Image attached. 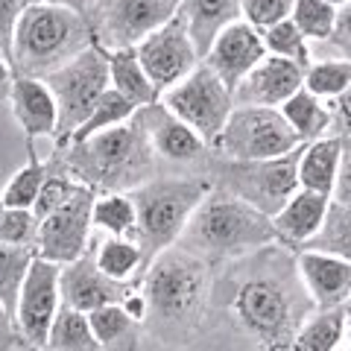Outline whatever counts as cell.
Here are the masks:
<instances>
[{"label":"cell","instance_id":"cell-38","mask_svg":"<svg viewBox=\"0 0 351 351\" xmlns=\"http://www.w3.org/2000/svg\"><path fill=\"white\" fill-rule=\"evenodd\" d=\"M82 184L73 179V176H68L56 161H47V176H44V182H41V191L36 196V202H32V214H36L38 219L41 217H47L50 211H56L59 205H64L71 199V196L80 191Z\"/></svg>","mask_w":351,"mask_h":351},{"label":"cell","instance_id":"cell-28","mask_svg":"<svg viewBox=\"0 0 351 351\" xmlns=\"http://www.w3.org/2000/svg\"><path fill=\"white\" fill-rule=\"evenodd\" d=\"M278 108L287 117V123L295 129V135L302 138V144L328 135V129H331V103L307 91L304 85L295 94H290Z\"/></svg>","mask_w":351,"mask_h":351},{"label":"cell","instance_id":"cell-21","mask_svg":"<svg viewBox=\"0 0 351 351\" xmlns=\"http://www.w3.org/2000/svg\"><path fill=\"white\" fill-rule=\"evenodd\" d=\"M328 202H331V196H325V193H316L307 188L295 191L290 199L272 214V226H276L281 243L290 249H302L307 240L319 232Z\"/></svg>","mask_w":351,"mask_h":351},{"label":"cell","instance_id":"cell-12","mask_svg":"<svg viewBox=\"0 0 351 351\" xmlns=\"http://www.w3.org/2000/svg\"><path fill=\"white\" fill-rule=\"evenodd\" d=\"M135 114L147 132L152 152H156L161 167L170 164V167H182L184 173H205L208 176L211 147H208L182 117H176L161 100L141 106Z\"/></svg>","mask_w":351,"mask_h":351},{"label":"cell","instance_id":"cell-43","mask_svg":"<svg viewBox=\"0 0 351 351\" xmlns=\"http://www.w3.org/2000/svg\"><path fill=\"white\" fill-rule=\"evenodd\" d=\"M331 199L351 202V138H343V152H339V170H337Z\"/></svg>","mask_w":351,"mask_h":351},{"label":"cell","instance_id":"cell-33","mask_svg":"<svg viewBox=\"0 0 351 351\" xmlns=\"http://www.w3.org/2000/svg\"><path fill=\"white\" fill-rule=\"evenodd\" d=\"M32 258H36V246H12V243H0V302L15 319V304L18 293L24 287L27 269Z\"/></svg>","mask_w":351,"mask_h":351},{"label":"cell","instance_id":"cell-34","mask_svg":"<svg viewBox=\"0 0 351 351\" xmlns=\"http://www.w3.org/2000/svg\"><path fill=\"white\" fill-rule=\"evenodd\" d=\"M44 176H47V161L38 158L36 141H27V164L9 179L3 193H0L3 202L9 208H32V202H36V196L41 191Z\"/></svg>","mask_w":351,"mask_h":351},{"label":"cell","instance_id":"cell-39","mask_svg":"<svg viewBox=\"0 0 351 351\" xmlns=\"http://www.w3.org/2000/svg\"><path fill=\"white\" fill-rule=\"evenodd\" d=\"M38 240V217L32 208H9L0 217V243L12 246H36Z\"/></svg>","mask_w":351,"mask_h":351},{"label":"cell","instance_id":"cell-7","mask_svg":"<svg viewBox=\"0 0 351 351\" xmlns=\"http://www.w3.org/2000/svg\"><path fill=\"white\" fill-rule=\"evenodd\" d=\"M299 152L302 147H295L287 156L252 158V161L217 158L211 152L208 176H211L217 188L234 193L237 199H243L252 208L272 217L299 191Z\"/></svg>","mask_w":351,"mask_h":351},{"label":"cell","instance_id":"cell-36","mask_svg":"<svg viewBox=\"0 0 351 351\" xmlns=\"http://www.w3.org/2000/svg\"><path fill=\"white\" fill-rule=\"evenodd\" d=\"M261 36H263V47H267L269 56L290 59V62H295V64H302V68H307V64L313 62L304 32L295 27L290 18H284V21H278V24L261 29Z\"/></svg>","mask_w":351,"mask_h":351},{"label":"cell","instance_id":"cell-13","mask_svg":"<svg viewBox=\"0 0 351 351\" xmlns=\"http://www.w3.org/2000/svg\"><path fill=\"white\" fill-rule=\"evenodd\" d=\"M94 199L97 193L82 184L64 205H59L47 217H41L36 255L47 258L53 263H71L80 255H85L88 246H91V232H94V219H91Z\"/></svg>","mask_w":351,"mask_h":351},{"label":"cell","instance_id":"cell-5","mask_svg":"<svg viewBox=\"0 0 351 351\" xmlns=\"http://www.w3.org/2000/svg\"><path fill=\"white\" fill-rule=\"evenodd\" d=\"M88 44H94V29L85 12L50 0H32L24 6L15 29L12 71L44 80Z\"/></svg>","mask_w":351,"mask_h":351},{"label":"cell","instance_id":"cell-29","mask_svg":"<svg viewBox=\"0 0 351 351\" xmlns=\"http://www.w3.org/2000/svg\"><path fill=\"white\" fill-rule=\"evenodd\" d=\"M44 348H50V351H100V343H97V337H94L88 313L62 302L50 322Z\"/></svg>","mask_w":351,"mask_h":351},{"label":"cell","instance_id":"cell-18","mask_svg":"<svg viewBox=\"0 0 351 351\" xmlns=\"http://www.w3.org/2000/svg\"><path fill=\"white\" fill-rule=\"evenodd\" d=\"M304 85V68L281 56H263L232 91L234 106H272L278 108L290 94Z\"/></svg>","mask_w":351,"mask_h":351},{"label":"cell","instance_id":"cell-9","mask_svg":"<svg viewBox=\"0 0 351 351\" xmlns=\"http://www.w3.org/2000/svg\"><path fill=\"white\" fill-rule=\"evenodd\" d=\"M302 147V138L287 123L281 108L272 106H234L226 126L219 129L211 152L217 158L252 161V158H276Z\"/></svg>","mask_w":351,"mask_h":351},{"label":"cell","instance_id":"cell-40","mask_svg":"<svg viewBox=\"0 0 351 351\" xmlns=\"http://www.w3.org/2000/svg\"><path fill=\"white\" fill-rule=\"evenodd\" d=\"M290 9L293 0H240V15L258 29H267L278 21L290 18Z\"/></svg>","mask_w":351,"mask_h":351},{"label":"cell","instance_id":"cell-22","mask_svg":"<svg viewBox=\"0 0 351 351\" xmlns=\"http://www.w3.org/2000/svg\"><path fill=\"white\" fill-rule=\"evenodd\" d=\"M179 12L184 15L191 41L199 59L208 53L211 41L226 29L232 21H240V0H179Z\"/></svg>","mask_w":351,"mask_h":351},{"label":"cell","instance_id":"cell-16","mask_svg":"<svg viewBox=\"0 0 351 351\" xmlns=\"http://www.w3.org/2000/svg\"><path fill=\"white\" fill-rule=\"evenodd\" d=\"M263 56H267V47H263L261 29L240 18V21H232L226 29H219V36L211 41V47H208L202 62L226 82L228 91H234L237 82L243 80Z\"/></svg>","mask_w":351,"mask_h":351},{"label":"cell","instance_id":"cell-6","mask_svg":"<svg viewBox=\"0 0 351 351\" xmlns=\"http://www.w3.org/2000/svg\"><path fill=\"white\" fill-rule=\"evenodd\" d=\"M211 176L205 173H170L152 176L149 182L129 191L138 211V232L135 240L144 249L147 263L161 249L173 246L182 237L193 208L211 191Z\"/></svg>","mask_w":351,"mask_h":351},{"label":"cell","instance_id":"cell-4","mask_svg":"<svg viewBox=\"0 0 351 351\" xmlns=\"http://www.w3.org/2000/svg\"><path fill=\"white\" fill-rule=\"evenodd\" d=\"M176 243L202 258L208 267H217L223 261L240 258L267 243H281V240L272 226V217L237 199L234 193L211 184V191L193 208L188 226Z\"/></svg>","mask_w":351,"mask_h":351},{"label":"cell","instance_id":"cell-14","mask_svg":"<svg viewBox=\"0 0 351 351\" xmlns=\"http://www.w3.org/2000/svg\"><path fill=\"white\" fill-rule=\"evenodd\" d=\"M59 272L62 263H53L41 255H36L29 263L15 304V328L24 348H44V343H47L50 322L62 304Z\"/></svg>","mask_w":351,"mask_h":351},{"label":"cell","instance_id":"cell-45","mask_svg":"<svg viewBox=\"0 0 351 351\" xmlns=\"http://www.w3.org/2000/svg\"><path fill=\"white\" fill-rule=\"evenodd\" d=\"M9 348H24V343H21V334L15 328L12 313H9L3 307V302H0V351H9Z\"/></svg>","mask_w":351,"mask_h":351},{"label":"cell","instance_id":"cell-10","mask_svg":"<svg viewBox=\"0 0 351 351\" xmlns=\"http://www.w3.org/2000/svg\"><path fill=\"white\" fill-rule=\"evenodd\" d=\"M158 100L176 117H182L208 147L217 141L219 129L226 126V120L234 108L232 91H228L226 82L205 62H199L184 80L170 85L167 91H161Z\"/></svg>","mask_w":351,"mask_h":351},{"label":"cell","instance_id":"cell-26","mask_svg":"<svg viewBox=\"0 0 351 351\" xmlns=\"http://www.w3.org/2000/svg\"><path fill=\"white\" fill-rule=\"evenodd\" d=\"M108 82H112L114 91L129 97L138 108L158 100V91H156V85H152V80L147 76L135 47L108 50Z\"/></svg>","mask_w":351,"mask_h":351},{"label":"cell","instance_id":"cell-31","mask_svg":"<svg viewBox=\"0 0 351 351\" xmlns=\"http://www.w3.org/2000/svg\"><path fill=\"white\" fill-rule=\"evenodd\" d=\"M302 249H319V252H328V255L351 261V202H339V199L328 202L319 232L307 240Z\"/></svg>","mask_w":351,"mask_h":351},{"label":"cell","instance_id":"cell-17","mask_svg":"<svg viewBox=\"0 0 351 351\" xmlns=\"http://www.w3.org/2000/svg\"><path fill=\"white\" fill-rule=\"evenodd\" d=\"M135 281H114L97 267V261L88 246L85 255H80L71 263H62L59 272V290H62V302L80 311H94L100 304H112L120 302L126 295V290Z\"/></svg>","mask_w":351,"mask_h":351},{"label":"cell","instance_id":"cell-11","mask_svg":"<svg viewBox=\"0 0 351 351\" xmlns=\"http://www.w3.org/2000/svg\"><path fill=\"white\" fill-rule=\"evenodd\" d=\"M179 12V0H94L88 6V21L94 41L106 50L135 47L152 29Z\"/></svg>","mask_w":351,"mask_h":351},{"label":"cell","instance_id":"cell-27","mask_svg":"<svg viewBox=\"0 0 351 351\" xmlns=\"http://www.w3.org/2000/svg\"><path fill=\"white\" fill-rule=\"evenodd\" d=\"M91 255L97 261V267L114 281H138L141 272L147 267L144 249H141V243L132 237L106 234L103 240L91 243Z\"/></svg>","mask_w":351,"mask_h":351},{"label":"cell","instance_id":"cell-41","mask_svg":"<svg viewBox=\"0 0 351 351\" xmlns=\"http://www.w3.org/2000/svg\"><path fill=\"white\" fill-rule=\"evenodd\" d=\"M24 0H0V56L12 64V44L21 12H24Z\"/></svg>","mask_w":351,"mask_h":351},{"label":"cell","instance_id":"cell-44","mask_svg":"<svg viewBox=\"0 0 351 351\" xmlns=\"http://www.w3.org/2000/svg\"><path fill=\"white\" fill-rule=\"evenodd\" d=\"M328 41H331L346 59H351V0L337 9V24H334V32Z\"/></svg>","mask_w":351,"mask_h":351},{"label":"cell","instance_id":"cell-24","mask_svg":"<svg viewBox=\"0 0 351 351\" xmlns=\"http://www.w3.org/2000/svg\"><path fill=\"white\" fill-rule=\"evenodd\" d=\"M88 319H91L94 337H97V343H100V348L129 351V348H138L144 343V322L129 316L120 302L94 307V311H88Z\"/></svg>","mask_w":351,"mask_h":351},{"label":"cell","instance_id":"cell-52","mask_svg":"<svg viewBox=\"0 0 351 351\" xmlns=\"http://www.w3.org/2000/svg\"><path fill=\"white\" fill-rule=\"evenodd\" d=\"M24 3H32V0H24Z\"/></svg>","mask_w":351,"mask_h":351},{"label":"cell","instance_id":"cell-1","mask_svg":"<svg viewBox=\"0 0 351 351\" xmlns=\"http://www.w3.org/2000/svg\"><path fill=\"white\" fill-rule=\"evenodd\" d=\"M313 311L295 249L267 243L211 267V299L199 339L267 351L293 348L295 331Z\"/></svg>","mask_w":351,"mask_h":351},{"label":"cell","instance_id":"cell-19","mask_svg":"<svg viewBox=\"0 0 351 351\" xmlns=\"http://www.w3.org/2000/svg\"><path fill=\"white\" fill-rule=\"evenodd\" d=\"M295 263L316 307H337L351 299V261L319 249H295Z\"/></svg>","mask_w":351,"mask_h":351},{"label":"cell","instance_id":"cell-50","mask_svg":"<svg viewBox=\"0 0 351 351\" xmlns=\"http://www.w3.org/2000/svg\"><path fill=\"white\" fill-rule=\"evenodd\" d=\"M3 211H6V202H3V196H0V217H3Z\"/></svg>","mask_w":351,"mask_h":351},{"label":"cell","instance_id":"cell-32","mask_svg":"<svg viewBox=\"0 0 351 351\" xmlns=\"http://www.w3.org/2000/svg\"><path fill=\"white\" fill-rule=\"evenodd\" d=\"M138 112V106L129 100V97H123L120 91H114V88H108V91L97 100V106L91 108V114H88L80 129L71 135V141H82V138H91L97 135V132H106L112 126H120L126 123V120H132Z\"/></svg>","mask_w":351,"mask_h":351},{"label":"cell","instance_id":"cell-47","mask_svg":"<svg viewBox=\"0 0 351 351\" xmlns=\"http://www.w3.org/2000/svg\"><path fill=\"white\" fill-rule=\"evenodd\" d=\"M50 3H64V6L80 9V12H88V3H85V0H50Z\"/></svg>","mask_w":351,"mask_h":351},{"label":"cell","instance_id":"cell-35","mask_svg":"<svg viewBox=\"0 0 351 351\" xmlns=\"http://www.w3.org/2000/svg\"><path fill=\"white\" fill-rule=\"evenodd\" d=\"M351 85V59H322L304 68V88L331 103Z\"/></svg>","mask_w":351,"mask_h":351},{"label":"cell","instance_id":"cell-3","mask_svg":"<svg viewBox=\"0 0 351 351\" xmlns=\"http://www.w3.org/2000/svg\"><path fill=\"white\" fill-rule=\"evenodd\" d=\"M53 161L94 193L135 191L161 173V164L141 126L138 114L120 126L97 132L91 138L56 147Z\"/></svg>","mask_w":351,"mask_h":351},{"label":"cell","instance_id":"cell-8","mask_svg":"<svg viewBox=\"0 0 351 351\" xmlns=\"http://www.w3.org/2000/svg\"><path fill=\"white\" fill-rule=\"evenodd\" d=\"M53 100L59 108V129H56V147L68 144L71 135L80 129L82 120L91 114L97 100L112 88L108 82V50L100 44H88L82 53L59 64L56 71L44 76Z\"/></svg>","mask_w":351,"mask_h":351},{"label":"cell","instance_id":"cell-49","mask_svg":"<svg viewBox=\"0 0 351 351\" xmlns=\"http://www.w3.org/2000/svg\"><path fill=\"white\" fill-rule=\"evenodd\" d=\"M328 3H331V6H337V9H339L343 3H348V0H328Z\"/></svg>","mask_w":351,"mask_h":351},{"label":"cell","instance_id":"cell-51","mask_svg":"<svg viewBox=\"0 0 351 351\" xmlns=\"http://www.w3.org/2000/svg\"><path fill=\"white\" fill-rule=\"evenodd\" d=\"M346 313H348V319H351V299L346 302Z\"/></svg>","mask_w":351,"mask_h":351},{"label":"cell","instance_id":"cell-20","mask_svg":"<svg viewBox=\"0 0 351 351\" xmlns=\"http://www.w3.org/2000/svg\"><path fill=\"white\" fill-rule=\"evenodd\" d=\"M9 106H12L15 123L21 126L27 141L56 138L59 129V108L53 100L50 88L38 76H12L9 85Z\"/></svg>","mask_w":351,"mask_h":351},{"label":"cell","instance_id":"cell-46","mask_svg":"<svg viewBox=\"0 0 351 351\" xmlns=\"http://www.w3.org/2000/svg\"><path fill=\"white\" fill-rule=\"evenodd\" d=\"M12 76H15L12 64H9L3 56H0V97H6V94H9V85H12Z\"/></svg>","mask_w":351,"mask_h":351},{"label":"cell","instance_id":"cell-2","mask_svg":"<svg viewBox=\"0 0 351 351\" xmlns=\"http://www.w3.org/2000/svg\"><path fill=\"white\" fill-rule=\"evenodd\" d=\"M147 299L144 339L158 348L199 343L211 299V267L173 243L152 258L138 278Z\"/></svg>","mask_w":351,"mask_h":351},{"label":"cell","instance_id":"cell-23","mask_svg":"<svg viewBox=\"0 0 351 351\" xmlns=\"http://www.w3.org/2000/svg\"><path fill=\"white\" fill-rule=\"evenodd\" d=\"M339 152H343V138H337V135H322L316 141L302 144L299 188L331 196L334 182H337V170H339Z\"/></svg>","mask_w":351,"mask_h":351},{"label":"cell","instance_id":"cell-25","mask_svg":"<svg viewBox=\"0 0 351 351\" xmlns=\"http://www.w3.org/2000/svg\"><path fill=\"white\" fill-rule=\"evenodd\" d=\"M346 328H348L346 304L316 307L302 322L299 331H295L293 348L295 351H337L346 343Z\"/></svg>","mask_w":351,"mask_h":351},{"label":"cell","instance_id":"cell-42","mask_svg":"<svg viewBox=\"0 0 351 351\" xmlns=\"http://www.w3.org/2000/svg\"><path fill=\"white\" fill-rule=\"evenodd\" d=\"M328 135L351 138V85L331 100V129H328Z\"/></svg>","mask_w":351,"mask_h":351},{"label":"cell","instance_id":"cell-37","mask_svg":"<svg viewBox=\"0 0 351 351\" xmlns=\"http://www.w3.org/2000/svg\"><path fill=\"white\" fill-rule=\"evenodd\" d=\"M290 21L304 32L307 41H328L337 24V6L328 0H293Z\"/></svg>","mask_w":351,"mask_h":351},{"label":"cell","instance_id":"cell-48","mask_svg":"<svg viewBox=\"0 0 351 351\" xmlns=\"http://www.w3.org/2000/svg\"><path fill=\"white\" fill-rule=\"evenodd\" d=\"M346 348H351V319H348V328H346V343H343Z\"/></svg>","mask_w":351,"mask_h":351},{"label":"cell","instance_id":"cell-30","mask_svg":"<svg viewBox=\"0 0 351 351\" xmlns=\"http://www.w3.org/2000/svg\"><path fill=\"white\" fill-rule=\"evenodd\" d=\"M91 219H94V228H100V232H106V234L132 237V240H135V232H138V211H135V202H132L129 191L97 193Z\"/></svg>","mask_w":351,"mask_h":351},{"label":"cell","instance_id":"cell-15","mask_svg":"<svg viewBox=\"0 0 351 351\" xmlns=\"http://www.w3.org/2000/svg\"><path fill=\"white\" fill-rule=\"evenodd\" d=\"M135 53L141 64H144L147 76L156 85V91H167L170 85L184 80L196 64H199V53H196L184 15L176 12L167 24H161L158 29H152L147 38H141L135 44Z\"/></svg>","mask_w":351,"mask_h":351}]
</instances>
